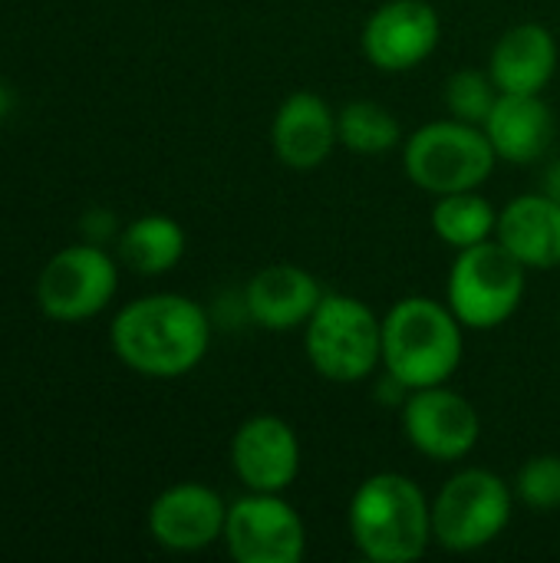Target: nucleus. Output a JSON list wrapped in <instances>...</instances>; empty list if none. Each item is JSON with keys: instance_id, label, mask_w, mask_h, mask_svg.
<instances>
[{"instance_id": "1", "label": "nucleus", "mask_w": 560, "mask_h": 563, "mask_svg": "<svg viewBox=\"0 0 560 563\" xmlns=\"http://www.w3.org/2000/svg\"><path fill=\"white\" fill-rule=\"evenodd\" d=\"M109 340L129 369L175 379L205 360L211 346V320L182 294H149L119 310Z\"/></svg>"}, {"instance_id": "2", "label": "nucleus", "mask_w": 560, "mask_h": 563, "mask_svg": "<svg viewBox=\"0 0 560 563\" xmlns=\"http://www.w3.org/2000/svg\"><path fill=\"white\" fill-rule=\"evenodd\" d=\"M347 525L366 561L413 563L432 544V501L409 475L376 472L353 492Z\"/></svg>"}, {"instance_id": "3", "label": "nucleus", "mask_w": 560, "mask_h": 563, "mask_svg": "<svg viewBox=\"0 0 560 563\" xmlns=\"http://www.w3.org/2000/svg\"><path fill=\"white\" fill-rule=\"evenodd\" d=\"M449 303L432 297H406L383 317V369L406 393L442 386L455 376L465 336Z\"/></svg>"}, {"instance_id": "4", "label": "nucleus", "mask_w": 560, "mask_h": 563, "mask_svg": "<svg viewBox=\"0 0 560 563\" xmlns=\"http://www.w3.org/2000/svg\"><path fill=\"white\" fill-rule=\"evenodd\" d=\"M304 353L310 366L340 386L363 383L383 363V317L350 294H323L304 323Z\"/></svg>"}, {"instance_id": "5", "label": "nucleus", "mask_w": 560, "mask_h": 563, "mask_svg": "<svg viewBox=\"0 0 560 563\" xmlns=\"http://www.w3.org/2000/svg\"><path fill=\"white\" fill-rule=\"evenodd\" d=\"M495 148L482 125L462 119L426 122L403 142V168L409 181L429 195L479 191L495 172Z\"/></svg>"}, {"instance_id": "6", "label": "nucleus", "mask_w": 560, "mask_h": 563, "mask_svg": "<svg viewBox=\"0 0 560 563\" xmlns=\"http://www.w3.org/2000/svg\"><path fill=\"white\" fill-rule=\"evenodd\" d=\"M528 267L502 244L482 241L462 247L446 280V303L469 330H495L515 317L525 300Z\"/></svg>"}, {"instance_id": "7", "label": "nucleus", "mask_w": 560, "mask_h": 563, "mask_svg": "<svg viewBox=\"0 0 560 563\" xmlns=\"http://www.w3.org/2000/svg\"><path fill=\"white\" fill-rule=\"evenodd\" d=\"M515 492L488 468L455 472L432 498V541L452 554L488 548L512 525Z\"/></svg>"}, {"instance_id": "8", "label": "nucleus", "mask_w": 560, "mask_h": 563, "mask_svg": "<svg viewBox=\"0 0 560 563\" xmlns=\"http://www.w3.org/2000/svg\"><path fill=\"white\" fill-rule=\"evenodd\" d=\"M221 541L238 563H300L307 554L304 518L284 495L267 492H248L228 505Z\"/></svg>"}, {"instance_id": "9", "label": "nucleus", "mask_w": 560, "mask_h": 563, "mask_svg": "<svg viewBox=\"0 0 560 563\" xmlns=\"http://www.w3.org/2000/svg\"><path fill=\"white\" fill-rule=\"evenodd\" d=\"M119 287L116 261L99 244L63 247L50 257L36 280V303L46 317L59 323L89 320L109 307Z\"/></svg>"}, {"instance_id": "10", "label": "nucleus", "mask_w": 560, "mask_h": 563, "mask_svg": "<svg viewBox=\"0 0 560 563\" xmlns=\"http://www.w3.org/2000/svg\"><path fill=\"white\" fill-rule=\"evenodd\" d=\"M403 429L409 445L432 462H462L482 439L479 409L455 389H413L403 402Z\"/></svg>"}, {"instance_id": "11", "label": "nucleus", "mask_w": 560, "mask_h": 563, "mask_svg": "<svg viewBox=\"0 0 560 563\" xmlns=\"http://www.w3.org/2000/svg\"><path fill=\"white\" fill-rule=\"evenodd\" d=\"M442 36V20L429 0H386L360 33L363 56L383 73H409L426 63Z\"/></svg>"}, {"instance_id": "12", "label": "nucleus", "mask_w": 560, "mask_h": 563, "mask_svg": "<svg viewBox=\"0 0 560 563\" xmlns=\"http://www.w3.org/2000/svg\"><path fill=\"white\" fill-rule=\"evenodd\" d=\"M231 468L248 492L284 495L300 475V439L281 416H251L231 439Z\"/></svg>"}, {"instance_id": "13", "label": "nucleus", "mask_w": 560, "mask_h": 563, "mask_svg": "<svg viewBox=\"0 0 560 563\" xmlns=\"http://www.w3.org/2000/svg\"><path fill=\"white\" fill-rule=\"evenodd\" d=\"M228 505L201 482H182L165 488L149 508V534L165 551L195 554L221 541Z\"/></svg>"}, {"instance_id": "14", "label": "nucleus", "mask_w": 560, "mask_h": 563, "mask_svg": "<svg viewBox=\"0 0 560 563\" xmlns=\"http://www.w3.org/2000/svg\"><path fill=\"white\" fill-rule=\"evenodd\" d=\"M337 142V112L317 92H294L277 106L271 122V145L281 165L294 172H314L330 158Z\"/></svg>"}, {"instance_id": "15", "label": "nucleus", "mask_w": 560, "mask_h": 563, "mask_svg": "<svg viewBox=\"0 0 560 563\" xmlns=\"http://www.w3.org/2000/svg\"><path fill=\"white\" fill-rule=\"evenodd\" d=\"M320 297L323 290L307 267L271 264V267H261L248 280L244 310L254 327L271 330V333H287V330L304 327L314 317Z\"/></svg>"}, {"instance_id": "16", "label": "nucleus", "mask_w": 560, "mask_h": 563, "mask_svg": "<svg viewBox=\"0 0 560 563\" xmlns=\"http://www.w3.org/2000/svg\"><path fill=\"white\" fill-rule=\"evenodd\" d=\"M482 129L495 155L512 165L541 162L554 142V115L541 92H498Z\"/></svg>"}, {"instance_id": "17", "label": "nucleus", "mask_w": 560, "mask_h": 563, "mask_svg": "<svg viewBox=\"0 0 560 563\" xmlns=\"http://www.w3.org/2000/svg\"><path fill=\"white\" fill-rule=\"evenodd\" d=\"M558 73V40L545 23H518L498 36L488 76L498 92H541Z\"/></svg>"}, {"instance_id": "18", "label": "nucleus", "mask_w": 560, "mask_h": 563, "mask_svg": "<svg viewBox=\"0 0 560 563\" xmlns=\"http://www.w3.org/2000/svg\"><path fill=\"white\" fill-rule=\"evenodd\" d=\"M498 241L528 267L551 271L560 264V201L551 195H518L498 211Z\"/></svg>"}, {"instance_id": "19", "label": "nucleus", "mask_w": 560, "mask_h": 563, "mask_svg": "<svg viewBox=\"0 0 560 563\" xmlns=\"http://www.w3.org/2000/svg\"><path fill=\"white\" fill-rule=\"evenodd\" d=\"M119 254H122L125 267H132L135 274L158 277V274L172 271L182 261L185 231L168 214H142L122 231Z\"/></svg>"}, {"instance_id": "20", "label": "nucleus", "mask_w": 560, "mask_h": 563, "mask_svg": "<svg viewBox=\"0 0 560 563\" xmlns=\"http://www.w3.org/2000/svg\"><path fill=\"white\" fill-rule=\"evenodd\" d=\"M429 221H432V231L442 244L462 251V247L482 244L495 234L498 211L479 191H455V195L436 198Z\"/></svg>"}, {"instance_id": "21", "label": "nucleus", "mask_w": 560, "mask_h": 563, "mask_svg": "<svg viewBox=\"0 0 560 563\" xmlns=\"http://www.w3.org/2000/svg\"><path fill=\"white\" fill-rule=\"evenodd\" d=\"M337 132L340 145H347L356 155H386L403 142V125L383 102L373 99H353L337 112Z\"/></svg>"}, {"instance_id": "22", "label": "nucleus", "mask_w": 560, "mask_h": 563, "mask_svg": "<svg viewBox=\"0 0 560 563\" xmlns=\"http://www.w3.org/2000/svg\"><path fill=\"white\" fill-rule=\"evenodd\" d=\"M446 109L452 112V119L472 122V125H485L495 99H498V86L488 73L479 69H459L446 79L442 89Z\"/></svg>"}, {"instance_id": "23", "label": "nucleus", "mask_w": 560, "mask_h": 563, "mask_svg": "<svg viewBox=\"0 0 560 563\" xmlns=\"http://www.w3.org/2000/svg\"><path fill=\"white\" fill-rule=\"evenodd\" d=\"M515 498L531 511L560 508V455H535L515 475Z\"/></svg>"}, {"instance_id": "24", "label": "nucleus", "mask_w": 560, "mask_h": 563, "mask_svg": "<svg viewBox=\"0 0 560 563\" xmlns=\"http://www.w3.org/2000/svg\"><path fill=\"white\" fill-rule=\"evenodd\" d=\"M541 191H545V195H551L554 201H560V158L548 165V172H545V181H541Z\"/></svg>"}, {"instance_id": "25", "label": "nucleus", "mask_w": 560, "mask_h": 563, "mask_svg": "<svg viewBox=\"0 0 560 563\" xmlns=\"http://www.w3.org/2000/svg\"><path fill=\"white\" fill-rule=\"evenodd\" d=\"M7 102H10V99H7V89H3V86H0V115H3V112H7Z\"/></svg>"}]
</instances>
